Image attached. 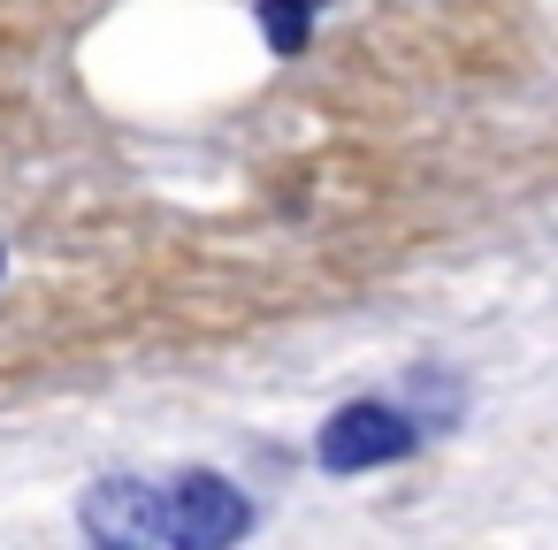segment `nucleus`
<instances>
[{
    "instance_id": "39448f33",
    "label": "nucleus",
    "mask_w": 558,
    "mask_h": 550,
    "mask_svg": "<svg viewBox=\"0 0 558 550\" xmlns=\"http://www.w3.org/2000/svg\"><path fill=\"white\" fill-rule=\"evenodd\" d=\"M0 268H9V253H0Z\"/></svg>"
},
{
    "instance_id": "7ed1b4c3",
    "label": "nucleus",
    "mask_w": 558,
    "mask_h": 550,
    "mask_svg": "<svg viewBox=\"0 0 558 550\" xmlns=\"http://www.w3.org/2000/svg\"><path fill=\"white\" fill-rule=\"evenodd\" d=\"M77 527L93 542H169V481L146 474H100L77 504Z\"/></svg>"
},
{
    "instance_id": "f03ea898",
    "label": "nucleus",
    "mask_w": 558,
    "mask_h": 550,
    "mask_svg": "<svg viewBox=\"0 0 558 550\" xmlns=\"http://www.w3.org/2000/svg\"><path fill=\"white\" fill-rule=\"evenodd\" d=\"M238 535H253V497L215 466H184L169 481V542L177 550H230Z\"/></svg>"
},
{
    "instance_id": "f257e3e1",
    "label": "nucleus",
    "mask_w": 558,
    "mask_h": 550,
    "mask_svg": "<svg viewBox=\"0 0 558 550\" xmlns=\"http://www.w3.org/2000/svg\"><path fill=\"white\" fill-rule=\"evenodd\" d=\"M413 443H421V413H413V405L352 398V405H337V413L322 420L314 459H322V474H375V466L413 459Z\"/></svg>"
},
{
    "instance_id": "20e7f679",
    "label": "nucleus",
    "mask_w": 558,
    "mask_h": 550,
    "mask_svg": "<svg viewBox=\"0 0 558 550\" xmlns=\"http://www.w3.org/2000/svg\"><path fill=\"white\" fill-rule=\"evenodd\" d=\"M322 9H329V0H260V32H268V47H276V54H306Z\"/></svg>"
}]
</instances>
